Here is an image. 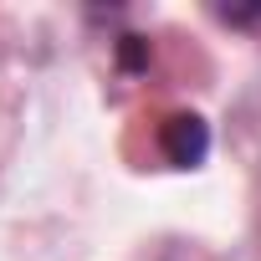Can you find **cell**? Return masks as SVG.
Wrapping results in <instances>:
<instances>
[{"label": "cell", "instance_id": "1", "mask_svg": "<svg viewBox=\"0 0 261 261\" xmlns=\"http://www.w3.org/2000/svg\"><path fill=\"white\" fill-rule=\"evenodd\" d=\"M159 144H164L169 164L195 169V164L210 154V128H205V118H195V113H174V118H164V128H159Z\"/></svg>", "mask_w": 261, "mask_h": 261}, {"label": "cell", "instance_id": "2", "mask_svg": "<svg viewBox=\"0 0 261 261\" xmlns=\"http://www.w3.org/2000/svg\"><path fill=\"white\" fill-rule=\"evenodd\" d=\"M123 62H128V67H139V62H144V46H139V36H123Z\"/></svg>", "mask_w": 261, "mask_h": 261}]
</instances>
